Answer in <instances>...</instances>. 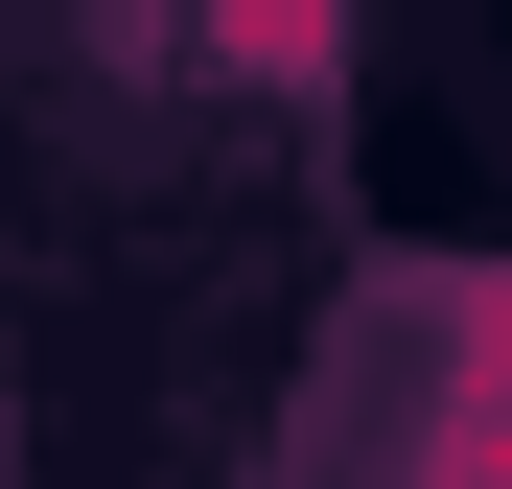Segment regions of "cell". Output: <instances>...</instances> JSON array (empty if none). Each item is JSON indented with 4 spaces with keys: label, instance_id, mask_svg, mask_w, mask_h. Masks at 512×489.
I'll return each instance as SVG.
<instances>
[{
    "label": "cell",
    "instance_id": "1",
    "mask_svg": "<svg viewBox=\"0 0 512 489\" xmlns=\"http://www.w3.org/2000/svg\"><path fill=\"white\" fill-rule=\"evenodd\" d=\"M419 489H512V280L466 303V373H443V420H419Z\"/></svg>",
    "mask_w": 512,
    "mask_h": 489
},
{
    "label": "cell",
    "instance_id": "2",
    "mask_svg": "<svg viewBox=\"0 0 512 489\" xmlns=\"http://www.w3.org/2000/svg\"><path fill=\"white\" fill-rule=\"evenodd\" d=\"M187 24H210L233 70H280V94H303V70H326V47H350V0H187Z\"/></svg>",
    "mask_w": 512,
    "mask_h": 489
}]
</instances>
